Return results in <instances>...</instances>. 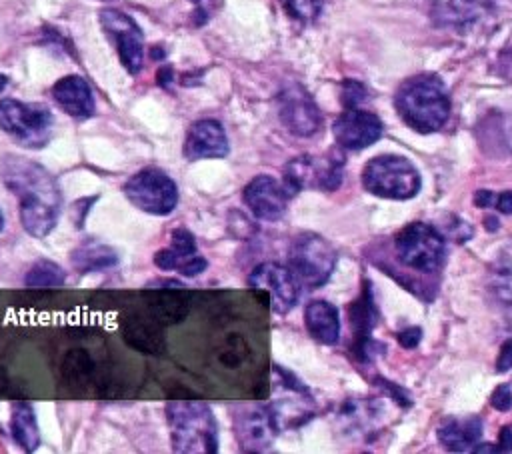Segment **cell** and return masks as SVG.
Masks as SVG:
<instances>
[{
  "label": "cell",
  "instance_id": "obj_1",
  "mask_svg": "<svg viewBox=\"0 0 512 454\" xmlns=\"http://www.w3.org/2000/svg\"><path fill=\"white\" fill-rule=\"evenodd\" d=\"M4 184L20 198V222L30 236H48L60 216V192L54 178L38 164L22 158H6Z\"/></svg>",
  "mask_w": 512,
  "mask_h": 454
},
{
  "label": "cell",
  "instance_id": "obj_2",
  "mask_svg": "<svg viewBox=\"0 0 512 454\" xmlns=\"http://www.w3.org/2000/svg\"><path fill=\"white\" fill-rule=\"evenodd\" d=\"M394 106L406 126L420 134L440 130L450 116V96L434 74H418L400 84Z\"/></svg>",
  "mask_w": 512,
  "mask_h": 454
},
{
  "label": "cell",
  "instance_id": "obj_3",
  "mask_svg": "<svg viewBox=\"0 0 512 454\" xmlns=\"http://www.w3.org/2000/svg\"><path fill=\"white\" fill-rule=\"evenodd\" d=\"M166 416L176 452L212 454L218 450V426L204 402H170L166 406Z\"/></svg>",
  "mask_w": 512,
  "mask_h": 454
},
{
  "label": "cell",
  "instance_id": "obj_4",
  "mask_svg": "<svg viewBox=\"0 0 512 454\" xmlns=\"http://www.w3.org/2000/svg\"><path fill=\"white\" fill-rule=\"evenodd\" d=\"M362 184L374 196L408 200L418 194L422 178L408 158L398 154H382L364 166Z\"/></svg>",
  "mask_w": 512,
  "mask_h": 454
},
{
  "label": "cell",
  "instance_id": "obj_5",
  "mask_svg": "<svg viewBox=\"0 0 512 454\" xmlns=\"http://www.w3.org/2000/svg\"><path fill=\"white\" fill-rule=\"evenodd\" d=\"M344 158L340 154L310 156L302 154L284 166L282 184L294 196L300 190H336L344 174Z\"/></svg>",
  "mask_w": 512,
  "mask_h": 454
},
{
  "label": "cell",
  "instance_id": "obj_6",
  "mask_svg": "<svg viewBox=\"0 0 512 454\" xmlns=\"http://www.w3.org/2000/svg\"><path fill=\"white\" fill-rule=\"evenodd\" d=\"M394 250L404 266L418 272H434L444 258V238L434 226L412 222L396 234Z\"/></svg>",
  "mask_w": 512,
  "mask_h": 454
},
{
  "label": "cell",
  "instance_id": "obj_7",
  "mask_svg": "<svg viewBox=\"0 0 512 454\" xmlns=\"http://www.w3.org/2000/svg\"><path fill=\"white\" fill-rule=\"evenodd\" d=\"M126 198L140 210L166 216L178 204L176 182L160 168H144L132 174L124 184Z\"/></svg>",
  "mask_w": 512,
  "mask_h": 454
},
{
  "label": "cell",
  "instance_id": "obj_8",
  "mask_svg": "<svg viewBox=\"0 0 512 454\" xmlns=\"http://www.w3.org/2000/svg\"><path fill=\"white\" fill-rule=\"evenodd\" d=\"M0 128L14 136L20 144L38 148L48 140L52 114L40 104L4 98L0 100Z\"/></svg>",
  "mask_w": 512,
  "mask_h": 454
},
{
  "label": "cell",
  "instance_id": "obj_9",
  "mask_svg": "<svg viewBox=\"0 0 512 454\" xmlns=\"http://www.w3.org/2000/svg\"><path fill=\"white\" fill-rule=\"evenodd\" d=\"M288 260L298 284L316 288L330 278L336 264V252L322 236L304 234L292 244Z\"/></svg>",
  "mask_w": 512,
  "mask_h": 454
},
{
  "label": "cell",
  "instance_id": "obj_10",
  "mask_svg": "<svg viewBox=\"0 0 512 454\" xmlns=\"http://www.w3.org/2000/svg\"><path fill=\"white\" fill-rule=\"evenodd\" d=\"M248 284L266 294L270 308L276 314H286L294 308V304L298 302V294H300V284L296 280V276L292 274L290 268H284L276 262H264L258 264L250 276H248Z\"/></svg>",
  "mask_w": 512,
  "mask_h": 454
},
{
  "label": "cell",
  "instance_id": "obj_11",
  "mask_svg": "<svg viewBox=\"0 0 512 454\" xmlns=\"http://www.w3.org/2000/svg\"><path fill=\"white\" fill-rule=\"evenodd\" d=\"M100 24L116 44L122 66L130 74H138L144 64V36L138 24L120 10L106 8L100 12Z\"/></svg>",
  "mask_w": 512,
  "mask_h": 454
},
{
  "label": "cell",
  "instance_id": "obj_12",
  "mask_svg": "<svg viewBox=\"0 0 512 454\" xmlns=\"http://www.w3.org/2000/svg\"><path fill=\"white\" fill-rule=\"evenodd\" d=\"M278 116L280 122L296 136H312L322 122L316 102L300 84H290L280 90Z\"/></svg>",
  "mask_w": 512,
  "mask_h": 454
},
{
  "label": "cell",
  "instance_id": "obj_13",
  "mask_svg": "<svg viewBox=\"0 0 512 454\" xmlns=\"http://www.w3.org/2000/svg\"><path fill=\"white\" fill-rule=\"evenodd\" d=\"M338 146L344 150H362L382 136V120L358 106L346 108L332 126Z\"/></svg>",
  "mask_w": 512,
  "mask_h": 454
},
{
  "label": "cell",
  "instance_id": "obj_14",
  "mask_svg": "<svg viewBox=\"0 0 512 454\" xmlns=\"http://www.w3.org/2000/svg\"><path fill=\"white\" fill-rule=\"evenodd\" d=\"M290 192L282 182L272 176H256L244 188V202L248 204L250 212L268 222H276L284 216Z\"/></svg>",
  "mask_w": 512,
  "mask_h": 454
},
{
  "label": "cell",
  "instance_id": "obj_15",
  "mask_svg": "<svg viewBox=\"0 0 512 454\" xmlns=\"http://www.w3.org/2000/svg\"><path fill=\"white\" fill-rule=\"evenodd\" d=\"M154 264L160 270H178L184 276H198L208 266L206 258L196 250L194 236L184 228H176L172 232V246L158 250L154 254Z\"/></svg>",
  "mask_w": 512,
  "mask_h": 454
},
{
  "label": "cell",
  "instance_id": "obj_16",
  "mask_svg": "<svg viewBox=\"0 0 512 454\" xmlns=\"http://www.w3.org/2000/svg\"><path fill=\"white\" fill-rule=\"evenodd\" d=\"M228 154V138L218 120H198L190 126L184 140V156L188 160L224 158Z\"/></svg>",
  "mask_w": 512,
  "mask_h": 454
},
{
  "label": "cell",
  "instance_id": "obj_17",
  "mask_svg": "<svg viewBox=\"0 0 512 454\" xmlns=\"http://www.w3.org/2000/svg\"><path fill=\"white\" fill-rule=\"evenodd\" d=\"M278 430L280 428L274 420V414H272L270 406L252 408L250 412L242 414L238 424H236L238 440H240L242 448L250 450V452L266 450L272 444Z\"/></svg>",
  "mask_w": 512,
  "mask_h": 454
},
{
  "label": "cell",
  "instance_id": "obj_18",
  "mask_svg": "<svg viewBox=\"0 0 512 454\" xmlns=\"http://www.w3.org/2000/svg\"><path fill=\"white\" fill-rule=\"evenodd\" d=\"M58 106L74 118H90L94 114V96L88 82L80 76H64L52 86Z\"/></svg>",
  "mask_w": 512,
  "mask_h": 454
},
{
  "label": "cell",
  "instance_id": "obj_19",
  "mask_svg": "<svg viewBox=\"0 0 512 454\" xmlns=\"http://www.w3.org/2000/svg\"><path fill=\"white\" fill-rule=\"evenodd\" d=\"M480 436H482V420L478 416L450 418L438 426L440 444L452 452L474 450Z\"/></svg>",
  "mask_w": 512,
  "mask_h": 454
},
{
  "label": "cell",
  "instance_id": "obj_20",
  "mask_svg": "<svg viewBox=\"0 0 512 454\" xmlns=\"http://www.w3.org/2000/svg\"><path fill=\"white\" fill-rule=\"evenodd\" d=\"M308 332L322 344H334L340 336V316L334 304L326 300H312L304 310Z\"/></svg>",
  "mask_w": 512,
  "mask_h": 454
},
{
  "label": "cell",
  "instance_id": "obj_21",
  "mask_svg": "<svg viewBox=\"0 0 512 454\" xmlns=\"http://www.w3.org/2000/svg\"><path fill=\"white\" fill-rule=\"evenodd\" d=\"M118 256L116 252L102 244V242H84L72 252V264L78 272H96V270H108L116 266Z\"/></svg>",
  "mask_w": 512,
  "mask_h": 454
},
{
  "label": "cell",
  "instance_id": "obj_22",
  "mask_svg": "<svg viewBox=\"0 0 512 454\" xmlns=\"http://www.w3.org/2000/svg\"><path fill=\"white\" fill-rule=\"evenodd\" d=\"M12 436L26 450L34 452L40 444V430L32 404L18 402L12 410Z\"/></svg>",
  "mask_w": 512,
  "mask_h": 454
},
{
  "label": "cell",
  "instance_id": "obj_23",
  "mask_svg": "<svg viewBox=\"0 0 512 454\" xmlns=\"http://www.w3.org/2000/svg\"><path fill=\"white\" fill-rule=\"evenodd\" d=\"M64 282H66V272L62 270L60 264L48 258L36 260L24 276V284L30 288H58Z\"/></svg>",
  "mask_w": 512,
  "mask_h": 454
},
{
  "label": "cell",
  "instance_id": "obj_24",
  "mask_svg": "<svg viewBox=\"0 0 512 454\" xmlns=\"http://www.w3.org/2000/svg\"><path fill=\"white\" fill-rule=\"evenodd\" d=\"M478 0H440V14L456 24V20H470L476 16Z\"/></svg>",
  "mask_w": 512,
  "mask_h": 454
},
{
  "label": "cell",
  "instance_id": "obj_25",
  "mask_svg": "<svg viewBox=\"0 0 512 454\" xmlns=\"http://www.w3.org/2000/svg\"><path fill=\"white\" fill-rule=\"evenodd\" d=\"M282 4L290 16L310 22L320 14L324 0H282Z\"/></svg>",
  "mask_w": 512,
  "mask_h": 454
},
{
  "label": "cell",
  "instance_id": "obj_26",
  "mask_svg": "<svg viewBox=\"0 0 512 454\" xmlns=\"http://www.w3.org/2000/svg\"><path fill=\"white\" fill-rule=\"evenodd\" d=\"M352 322L356 326L358 332L362 334H368V330L374 326L376 322V312H374V306L370 302V298H360L354 308H352Z\"/></svg>",
  "mask_w": 512,
  "mask_h": 454
},
{
  "label": "cell",
  "instance_id": "obj_27",
  "mask_svg": "<svg viewBox=\"0 0 512 454\" xmlns=\"http://www.w3.org/2000/svg\"><path fill=\"white\" fill-rule=\"evenodd\" d=\"M492 286H494V292L498 294V298L504 304L512 306V262H508L496 270Z\"/></svg>",
  "mask_w": 512,
  "mask_h": 454
},
{
  "label": "cell",
  "instance_id": "obj_28",
  "mask_svg": "<svg viewBox=\"0 0 512 454\" xmlns=\"http://www.w3.org/2000/svg\"><path fill=\"white\" fill-rule=\"evenodd\" d=\"M364 98H366V90H364V86H362L360 82H356V80H346V82L342 84V102H344L346 108L358 106Z\"/></svg>",
  "mask_w": 512,
  "mask_h": 454
},
{
  "label": "cell",
  "instance_id": "obj_29",
  "mask_svg": "<svg viewBox=\"0 0 512 454\" xmlns=\"http://www.w3.org/2000/svg\"><path fill=\"white\" fill-rule=\"evenodd\" d=\"M490 402H492V406H494L496 410H500V412L508 410V408L512 406V390H510V386H508V384L498 386V388L492 392Z\"/></svg>",
  "mask_w": 512,
  "mask_h": 454
},
{
  "label": "cell",
  "instance_id": "obj_30",
  "mask_svg": "<svg viewBox=\"0 0 512 454\" xmlns=\"http://www.w3.org/2000/svg\"><path fill=\"white\" fill-rule=\"evenodd\" d=\"M510 368H512V338L506 340L500 346V354H498V360H496V370L498 372H508Z\"/></svg>",
  "mask_w": 512,
  "mask_h": 454
},
{
  "label": "cell",
  "instance_id": "obj_31",
  "mask_svg": "<svg viewBox=\"0 0 512 454\" xmlns=\"http://www.w3.org/2000/svg\"><path fill=\"white\" fill-rule=\"evenodd\" d=\"M420 338H422V330H420L418 326L406 328V330H402V332L398 334V342H400L404 348H414V346H418Z\"/></svg>",
  "mask_w": 512,
  "mask_h": 454
},
{
  "label": "cell",
  "instance_id": "obj_32",
  "mask_svg": "<svg viewBox=\"0 0 512 454\" xmlns=\"http://www.w3.org/2000/svg\"><path fill=\"white\" fill-rule=\"evenodd\" d=\"M496 208L502 214H512V192L510 190H506V192L496 196Z\"/></svg>",
  "mask_w": 512,
  "mask_h": 454
},
{
  "label": "cell",
  "instance_id": "obj_33",
  "mask_svg": "<svg viewBox=\"0 0 512 454\" xmlns=\"http://www.w3.org/2000/svg\"><path fill=\"white\" fill-rule=\"evenodd\" d=\"M492 200H494V192H490V190H478V192L474 194V202H476L478 208L490 206Z\"/></svg>",
  "mask_w": 512,
  "mask_h": 454
},
{
  "label": "cell",
  "instance_id": "obj_34",
  "mask_svg": "<svg viewBox=\"0 0 512 454\" xmlns=\"http://www.w3.org/2000/svg\"><path fill=\"white\" fill-rule=\"evenodd\" d=\"M500 450H512V430L510 428H504L500 432Z\"/></svg>",
  "mask_w": 512,
  "mask_h": 454
},
{
  "label": "cell",
  "instance_id": "obj_35",
  "mask_svg": "<svg viewBox=\"0 0 512 454\" xmlns=\"http://www.w3.org/2000/svg\"><path fill=\"white\" fill-rule=\"evenodd\" d=\"M194 4L198 6V14L206 16V14H208V10L216 6V0H194Z\"/></svg>",
  "mask_w": 512,
  "mask_h": 454
},
{
  "label": "cell",
  "instance_id": "obj_36",
  "mask_svg": "<svg viewBox=\"0 0 512 454\" xmlns=\"http://www.w3.org/2000/svg\"><path fill=\"white\" fill-rule=\"evenodd\" d=\"M496 218L494 216H490V218H486V228H490V230H496Z\"/></svg>",
  "mask_w": 512,
  "mask_h": 454
},
{
  "label": "cell",
  "instance_id": "obj_37",
  "mask_svg": "<svg viewBox=\"0 0 512 454\" xmlns=\"http://www.w3.org/2000/svg\"><path fill=\"white\" fill-rule=\"evenodd\" d=\"M4 86H6V76L0 74V90H4Z\"/></svg>",
  "mask_w": 512,
  "mask_h": 454
},
{
  "label": "cell",
  "instance_id": "obj_38",
  "mask_svg": "<svg viewBox=\"0 0 512 454\" xmlns=\"http://www.w3.org/2000/svg\"><path fill=\"white\" fill-rule=\"evenodd\" d=\"M2 226H4V216H2V212H0V230H2Z\"/></svg>",
  "mask_w": 512,
  "mask_h": 454
}]
</instances>
